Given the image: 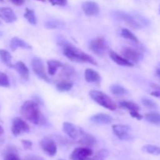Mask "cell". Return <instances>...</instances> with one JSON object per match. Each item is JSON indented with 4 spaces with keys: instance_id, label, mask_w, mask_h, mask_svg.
Returning a JSON list of instances; mask_svg holds the SVG:
<instances>
[{
    "instance_id": "22",
    "label": "cell",
    "mask_w": 160,
    "mask_h": 160,
    "mask_svg": "<svg viewBox=\"0 0 160 160\" xmlns=\"http://www.w3.org/2000/svg\"><path fill=\"white\" fill-rule=\"evenodd\" d=\"M0 59L2 62L8 67L10 68L14 67V65H12V56L8 51L5 49H0Z\"/></svg>"
},
{
    "instance_id": "38",
    "label": "cell",
    "mask_w": 160,
    "mask_h": 160,
    "mask_svg": "<svg viewBox=\"0 0 160 160\" xmlns=\"http://www.w3.org/2000/svg\"><path fill=\"white\" fill-rule=\"evenodd\" d=\"M24 160H45V159L36 155H28L24 158Z\"/></svg>"
},
{
    "instance_id": "17",
    "label": "cell",
    "mask_w": 160,
    "mask_h": 160,
    "mask_svg": "<svg viewBox=\"0 0 160 160\" xmlns=\"http://www.w3.org/2000/svg\"><path fill=\"white\" fill-rule=\"evenodd\" d=\"M91 121L98 125L109 124L112 122V118L108 114L97 113L91 117Z\"/></svg>"
},
{
    "instance_id": "35",
    "label": "cell",
    "mask_w": 160,
    "mask_h": 160,
    "mask_svg": "<svg viewBox=\"0 0 160 160\" xmlns=\"http://www.w3.org/2000/svg\"><path fill=\"white\" fill-rule=\"evenodd\" d=\"M49 2L52 6H66L67 3V0H49Z\"/></svg>"
},
{
    "instance_id": "13",
    "label": "cell",
    "mask_w": 160,
    "mask_h": 160,
    "mask_svg": "<svg viewBox=\"0 0 160 160\" xmlns=\"http://www.w3.org/2000/svg\"><path fill=\"white\" fill-rule=\"evenodd\" d=\"M0 18L6 23H12L17 20V16L11 8L0 7Z\"/></svg>"
},
{
    "instance_id": "28",
    "label": "cell",
    "mask_w": 160,
    "mask_h": 160,
    "mask_svg": "<svg viewBox=\"0 0 160 160\" xmlns=\"http://www.w3.org/2000/svg\"><path fill=\"white\" fill-rule=\"evenodd\" d=\"M120 34H121L122 37H123L124 38L132 41V42H136V43H139V40L137 38V36L134 35L130 30L127 29V28H123V29L121 30Z\"/></svg>"
},
{
    "instance_id": "45",
    "label": "cell",
    "mask_w": 160,
    "mask_h": 160,
    "mask_svg": "<svg viewBox=\"0 0 160 160\" xmlns=\"http://www.w3.org/2000/svg\"><path fill=\"white\" fill-rule=\"evenodd\" d=\"M159 12H160V6H159Z\"/></svg>"
},
{
    "instance_id": "26",
    "label": "cell",
    "mask_w": 160,
    "mask_h": 160,
    "mask_svg": "<svg viewBox=\"0 0 160 160\" xmlns=\"http://www.w3.org/2000/svg\"><path fill=\"white\" fill-rule=\"evenodd\" d=\"M24 17L31 24H37V17H36L34 10H32V9H29V8H26L24 12Z\"/></svg>"
},
{
    "instance_id": "27",
    "label": "cell",
    "mask_w": 160,
    "mask_h": 160,
    "mask_svg": "<svg viewBox=\"0 0 160 160\" xmlns=\"http://www.w3.org/2000/svg\"><path fill=\"white\" fill-rule=\"evenodd\" d=\"M73 84L70 81H60V82L56 84V89H57L59 92H69L70 90H71V88H73Z\"/></svg>"
},
{
    "instance_id": "6",
    "label": "cell",
    "mask_w": 160,
    "mask_h": 160,
    "mask_svg": "<svg viewBox=\"0 0 160 160\" xmlns=\"http://www.w3.org/2000/svg\"><path fill=\"white\" fill-rule=\"evenodd\" d=\"M40 146L42 151L48 156H54L57 152V145L52 139L49 138H44L40 142Z\"/></svg>"
},
{
    "instance_id": "8",
    "label": "cell",
    "mask_w": 160,
    "mask_h": 160,
    "mask_svg": "<svg viewBox=\"0 0 160 160\" xmlns=\"http://www.w3.org/2000/svg\"><path fill=\"white\" fill-rule=\"evenodd\" d=\"M31 65H32V70L34 71V73L40 79L43 80V81H46V82H49L50 81L48 79V76H47L46 73H45V67H44L43 62H42V61L39 58H34L32 59Z\"/></svg>"
},
{
    "instance_id": "32",
    "label": "cell",
    "mask_w": 160,
    "mask_h": 160,
    "mask_svg": "<svg viewBox=\"0 0 160 160\" xmlns=\"http://www.w3.org/2000/svg\"><path fill=\"white\" fill-rule=\"evenodd\" d=\"M0 86L1 87H9V81L6 73L0 72Z\"/></svg>"
},
{
    "instance_id": "14",
    "label": "cell",
    "mask_w": 160,
    "mask_h": 160,
    "mask_svg": "<svg viewBox=\"0 0 160 160\" xmlns=\"http://www.w3.org/2000/svg\"><path fill=\"white\" fill-rule=\"evenodd\" d=\"M62 130H63V132L72 139H77L80 136V130H78L74 125L69 122L63 123Z\"/></svg>"
},
{
    "instance_id": "4",
    "label": "cell",
    "mask_w": 160,
    "mask_h": 160,
    "mask_svg": "<svg viewBox=\"0 0 160 160\" xmlns=\"http://www.w3.org/2000/svg\"><path fill=\"white\" fill-rule=\"evenodd\" d=\"M108 44L106 42V39L103 37H98L94 38L90 42V48L91 51L98 56H103L106 52V50L108 49Z\"/></svg>"
},
{
    "instance_id": "40",
    "label": "cell",
    "mask_w": 160,
    "mask_h": 160,
    "mask_svg": "<svg viewBox=\"0 0 160 160\" xmlns=\"http://www.w3.org/2000/svg\"><path fill=\"white\" fill-rule=\"evenodd\" d=\"M151 95L152 96L157 97V98H160V91L156 90V91H154V92H151Z\"/></svg>"
},
{
    "instance_id": "43",
    "label": "cell",
    "mask_w": 160,
    "mask_h": 160,
    "mask_svg": "<svg viewBox=\"0 0 160 160\" xmlns=\"http://www.w3.org/2000/svg\"><path fill=\"white\" fill-rule=\"evenodd\" d=\"M156 75H157L158 78L160 79V69H158V70H156Z\"/></svg>"
},
{
    "instance_id": "19",
    "label": "cell",
    "mask_w": 160,
    "mask_h": 160,
    "mask_svg": "<svg viewBox=\"0 0 160 160\" xmlns=\"http://www.w3.org/2000/svg\"><path fill=\"white\" fill-rule=\"evenodd\" d=\"M14 68L23 80H28L29 78V70L23 62L18 61V62H16L14 64Z\"/></svg>"
},
{
    "instance_id": "7",
    "label": "cell",
    "mask_w": 160,
    "mask_h": 160,
    "mask_svg": "<svg viewBox=\"0 0 160 160\" xmlns=\"http://www.w3.org/2000/svg\"><path fill=\"white\" fill-rule=\"evenodd\" d=\"M131 128L128 125L115 124L112 125V131L119 139L122 141H130L132 137L130 134Z\"/></svg>"
},
{
    "instance_id": "15",
    "label": "cell",
    "mask_w": 160,
    "mask_h": 160,
    "mask_svg": "<svg viewBox=\"0 0 160 160\" xmlns=\"http://www.w3.org/2000/svg\"><path fill=\"white\" fill-rule=\"evenodd\" d=\"M80 136L81 139L79 141V144L82 145L84 147H92L96 144V139L91 134L84 132L81 129H80Z\"/></svg>"
},
{
    "instance_id": "30",
    "label": "cell",
    "mask_w": 160,
    "mask_h": 160,
    "mask_svg": "<svg viewBox=\"0 0 160 160\" xmlns=\"http://www.w3.org/2000/svg\"><path fill=\"white\" fill-rule=\"evenodd\" d=\"M109 156V151L107 149L99 150L93 157H91L88 160H106Z\"/></svg>"
},
{
    "instance_id": "24",
    "label": "cell",
    "mask_w": 160,
    "mask_h": 160,
    "mask_svg": "<svg viewBox=\"0 0 160 160\" xmlns=\"http://www.w3.org/2000/svg\"><path fill=\"white\" fill-rule=\"evenodd\" d=\"M119 106H120V107L123 108V109H128L129 112H131V111H139V109H140V107L137 104L130 101L121 102H120Z\"/></svg>"
},
{
    "instance_id": "9",
    "label": "cell",
    "mask_w": 160,
    "mask_h": 160,
    "mask_svg": "<svg viewBox=\"0 0 160 160\" xmlns=\"http://www.w3.org/2000/svg\"><path fill=\"white\" fill-rule=\"evenodd\" d=\"M30 130V127L26 122L21 118H15L12 123V134L14 136H19L23 133L28 132Z\"/></svg>"
},
{
    "instance_id": "29",
    "label": "cell",
    "mask_w": 160,
    "mask_h": 160,
    "mask_svg": "<svg viewBox=\"0 0 160 160\" xmlns=\"http://www.w3.org/2000/svg\"><path fill=\"white\" fill-rule=\"evenodd\" d=\"M110 90L113 95H123L128 94V90L122 87L121 85H118V84H113L111 86Z\"/></svg>"
},
{
    "instance_id": "11",
    "label": "cell",
    "mask_w": 160,
    "mask_h": 160,
    "mask_svg": "<svg viewBox=\"0 0 160 160\" xmlns=\"http://www.w3.org/2000/svg\"><path fill=\"white\" fill-rule=\"evenodd\" d=\"M121 53L123 57L126 58L128 60L131 61V62H137L142 59V53L139 52L138 50L130 48V47L123 48L122 49Z\"/></svg>"
},
{
    "instance_id": "18",
    "label": "cell",
    "mask_w": 160,
    "mask_h": 160,
    "mask_svg": "<svg viewBox=\"0 0 160 160\" xmlns=\"http://www.w3.org/2000/svg\"><path fill=\"white\" fill-rule=\"evenodd\" d=\"M84 78L85 81L88 83H97L100 81L99 73L95 70L91 68H88L84 72Z\"/></svg>"
},
{
    "instance_id": "12",
    "label": "cell",
    "mask_w": 160,
    "mask_h": 160,
    "mask_svg": "<svg viewBox=\"0 0 160 160\" xmlns=\"http://www.w3.org/2000/svg\"><path fill=\"white\" fill-rule=\"evenodd\" d=\"M82 9L88 17L97 16L99 12V6L95 2L87 1L82 3Z\"/></svg>"
},
{
    "instance_id": "23",
    "label": "cell",
    "mask_w": 160,
    "mask_h": 160,
    "mask_svg": "<svg viewBox=\"0 0 160 160\" xmlns=\"http://www.w3.org/2000/svg\"><path fill=\"white\" fill-rule=\"evenodd\" d=\"M145 118L147 121L153 124H160V113L159 112H148L145 115Z\"/></svg>"
},
{
    "instance_id": "47",
    "label": "cell",
    "mask_w": 160,
    "mask_h": 160,
    "mask_svg": "<svg viewBox=\"0 0 160 160\" xmlns=\"http://www.w3.org/2000/svg\"><path fill=\"white\" fill-rule=\"evenodd\" d=\"M0 1H2V0H0Z\"/></svg>"
},
{
    "instance_id": "21",
    "label": "cell",
    "mask_w": 160,
    "mask_h": 160,
    "mask_svg": "<svg viewBox=\"0 0 160 160\" xmlns=\"http://www.w3.org/2000/svg\"><path fill=\"white\" fill-rule=\"evenodd\" d=\"M47 66H48V72L50 76H53L56 74L58 69L62 67V63L59 60L56 59H51L47 62Z\"/></svg>"
},
{
    "instance_id": "39",
    "label": "cell",
    "mask_w": 160,
    "mask_h": 160,
    "mask_svg": "<svg viewBox=\"0 0 160 160\" xmlns=\"http://www.w3.org/2000/svg\"><path fill=\"white\" fill-rule=\"evenodd\" d=\"M10 1L17 6H20L24 2V0H10Z\"/></svg>"
},
{
    "instance_id": "36",
    "label": "cell",
    "mask_w": 160,
    "mask_h": 160,
    "mask_svg": "<svg viewBox=\"0 0 160 160\" xmlns=\"http://www.w3.org/2000/svg\"><path fill=\"white\" fill-rule=\"evenodd\" d=\"M21 142H22V145H23V147L24 148V149H31L33 143L31 142V141L22 140Z\"/></svg>"
},
{
    "instance_id": "42",
    "label": "cell",
    "mask_w": 160,
    "mask_h": 160,
    "mask_svg": "<svg viewBox=\"0 0 160 160\" xmlns=\"http://www.w3.org/2000/svg\"><path fill=\"white\" fill-rule=\"evenodd\" d=\"M3 133H4V129H3L1 125H0V137H1V136L2 135Z\"/></svg>"
},
{
    "instance_id": "33",
    "label": "cell",
    "mask_w": 160,
    "mask_h": 160,
    "mask_svg": "<svg viewBox=\"0 0 160 160\" xmlns=\"http://www.w3.org/2000/svg\"><path fill=\"white\" fill-rule=\"evenodd\" d=\"M75 71L73 67L70 65H64L62 66V73L66 77H70L74 74Z\"/></svg>"
},
{
    "instance_id": "41",
    "label": "cell",
    "mask_w": 160,
    "mask_h": 160,
    "mask_svg": "<svg viewBox=\"0 0 160 160\" xmlns=\"http://www.w3.org/2000/svg\"><path fill=\"white\" fill-rule=\"evenodd\" d=\"M152 88H153L154 89H156V90H158V91H160V87L159 85H157V84H152Z\"/></svg>"
},
{
    "instance_id": "44",
    "label": "cell",
    "mask_w": 160,
    "mask_h": 160,
    "mask_svg": "<svg viewBox=\"0 0 160 160\" xmlns=\"http://www.w3.org/2000/svg\"><path fill=\"white\" fill-rule=\"evenodd\" d=\"M38 1H41V2H45V0H38Z\"/></svg>"
},
{
    "instance_id": "5",
    "label": "cell",
    "mask_w": 160,
    "mask_h": 160,
    "mask_svg": "<svg viewBox=\"0 0 160 160\" xmlns=\"http://www.w3.org/2000/svg\"><path fill=\"white\" fill-rule=\"evenodd\" d=\"M93 155V152L88 147H78L70 154L71 160H88Z\"/></svg>"
},
{
    "instance_id": "1",
    "label": "cell",
    "mask_w": 160,
    "mask_h": 160,
    "mask_svg": "<svg viewBox=\"0 0 160 160\" xmlns=\"http://www.w3.org/2000/svg\"><path fill=\"white\" fill-rule=\"evenodd\" d=\"M21 115L28 121L38 125L43 121V116L39 109L38 104L34 101H26L20 108Z\"/></svg>"
},
{
    "instance_id": "25",
    "label": "cell",
    "mask_w": 160,
    "mask_h": 160,
    "mask_svg": "<svg viewBox=\"0 0 160 160\" xmlns=\"http://www.w3.org/2000/svg\"><path fill=\"white\" fill-rule=\"evenodd\" d=\"M142 151L148 154L160 156V147L153 145H146L142 148Z\"/></svg>"
},
{
    "instance_id": "3",
    "label": "cell",
    "mask_w": 160,
    "mask_h": 160,
    "mask_svg": "<svg viewBox=\"0 0 160 160\" xmlns=\"http://www.w3.org/2000/svg\"><path fill=\"white\" fill-rule=\"evenodd\" d=\"M91 98L94 100L96 103L100 105L102 107L109 109V110L114 111L117 109V106L115 102L110 98L108 95L105 94L104 92H100V91L93 90L91 91L90 93Z\"/></svg>"
},
{
    "instance_id": "20",
    "label": "cell",
    "mask_w": 160,
    "mask_h": 160,
    "mask_svg": "<svg viewBox=\"0 0 160 160\" xmlns=\"http://www.w3.org/2000/svg\"><path fill=\"white\" fill-rule=\"evenodd\" d=\"M10 48L12 51H15L16 49H17L18 48H26V49H31V46L28 43H27L26 42H24L22 39L19 38H13L11 39L10 41Z\"/></svg>"
},
{
    "instance_id": "37",
    "label": "cell",
    "mask_w": 160,
    "mask_h": 160,
    "mask_svg": "<svg viewBox=\"0 0 160 160\" xmlns=\"http://www.w3.org/2000/svg\"><path fill=\"white\" fill-rule=\"evenodd\" d=\"M129 113L133 118L137 119V120H142V118H143V116L141 115V114L139 113L138 111H131V112H129Z\"/></svg>"
},
{
    "instance_id": "31",
    "label": "cell",
    "mask_w": 160,
    "mask_h": 160,
    "mask_svg": "<svg viewBox=\"0 0 160 160\" xmlns=\"http://www.w3.org/2000/svg\"><path fill=\"white\" fill-rule=\"evenodd\" d=\"M142 102L143 103V105L145 106V107L148 108V109H155L158 107L157 104H156L154 101L149 99V98H142Z\"/></svg>"
},
{
    "instance_id": "46",
    "label": "cell",
    "mask_w": 160,
    "mask_h": 160,
    "mask_svg": "<svg viewBox=\"0 0 160 160\" xmlns=\"http://www.w3.org/2000/svg\"><path fill=\"white\" fill-rule=\"evenodd\" d=\"M59 160H64V159H59Z\"/></svg>"
},
{
    "instance_id": "34",
    "label": "cell",
    "mask_w": 160,
    "mask_h": 160,
    "mask_svg": "<svg viewBox=\"0 0 160 160\" xmlns=\"http://www.w3.org/2000/svg\"><path fill=\"white\" fill-rule=\"evenodd\" d=\"M4 160H21L20 159L17 153L15 152H9L6 155Z\"/></svg>"
},
{
    "instance_id": "16",
    "label": "cell",
    "mask_w": 160,
    "mask_h": 160,
    "mask_svg": "<svg viewBox=\"0 0 160 160\" xmlns=\"http://www.w3.org/2000/svg\"><path fill=\"white\" fill-rule=\"evenodd\" d=\"M109 57L111 58V59H112L114 62H116V63L118 64V65L122 66V67H134V63H133V62L128 60L126 58L118 55L114 51H109Z\"/></svg>"
},
{
    "instance_id": "2",
    "label": "cell",
    "mask_w": 160,
    "mask_h": 160,
    "mask_svg": "<svg viewBox=\"0 0 160 160\" xmlns=\"http://www.w3.org/2000/svg\"><path fill=\"white\" fill-rule=\"evenodd\" d=\"M63 54L70 60L76 62H84L90 63L94 66H98V63L93 57L88 55L84 52L81 51L77 47L71 45H66L63 48Z\"/></svg>"
},
{
    "instance_id": "10",
    "label": "cell",
    "mask_w": 160,
    "mask_h": 160,
    "mask_svg": "<svg viewBox=\"0 0 160 160\" xmlns=\"http://www.w3.org/2000/svg\"><path fill=\"white\" fill-rule=\"evenodd\" d=\"M115 15L117 18L124 21L131 28H134V29H140L142 28L140 23L132 16L127 13V12H122V11H117V12H115Z\"/></svg>"
}]
</instances>
